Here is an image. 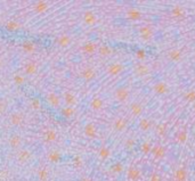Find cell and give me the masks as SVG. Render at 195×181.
Segmentation results:
<instances>
[{
    "label": "cell",
    "instance_id": "6da1fadb",
    "mask_svg": "<svg viewBox=\"0 0 195 181\" xmlns=\"http://www.w3.org/2000/svg\"><path fill=\"white\" fill-rule=\"evenodd\" d=\"M113 96H114V99L116 102H127V100L129 99V97H130V90H129L128 87H123V85H122V87H119V88L115 89Z\"/></svg>",
    "mask_w": 195,
    "mask_h": 181
},
{
    "label": "cell",
    "instance_id": "7a4b0ae2",
    "mask_svg": "<svg viewBox=\"0 0 195 181\" xmlns=\"http://www.w3.org/2000/svg\"><path fill=\"white\" fill-rule=\"evenodd\" d=\"M134 72L138 78H145L151 73L149 67L143 62H137L134 65Z\"/></svg>",
    "mask_w": 195,
    "mask_h": 181
},
{
    "label": "cell",
    "instance_id": "3957f363",
    "mask_svg": "<svg viewBox=\"0 0 195 181\" xmlns=\"http://www.w3.org/2000/svg\"><path fill=\"white\" fill-rule=\"evenodd\" d=\"M138 32H139V37L142 38L143 41H149V40L153 39V37H154V30L149 25L140 26L139 30H138Z\"/></svg>",
    "mask_w": 195,
    "mask_h": 181
},
{
    "label": "cell",
    "instance_id": "277c9868",
    "mask_svg": "<svg viewBox=\"0 0 195 181\" xmlns=\"http://www.w3.org/2000/svg\"><path fill=\"white\" fill-rule=\"evenodd\" d=\"M123 71H124V65L119 62L112 63L106 67V73L111 76H116V75L122 73Z\"/></svg>",
    "mask_w": 195,
    "mask_h": 181
},
{
    "label": "cell",
    "instance_id": "5b68a950",
    "mask_svg": "<svg viewBox=\"0 0 195 181\" xmlns=\"http://www.w3.org/2000/svg\"><path fill=\"white\" fill-rule=\"evenodd\" d=\"M153 91L159 96H166L170 92V88L164 81H158L153 85Z\"/></svg>",
    "mask_w": 195,
    "mask_h": 181
},
{
    "label": "cell",
    "instance_id": "8992f818",
    "mask_svg": "<svg viewBox=\"0 0 195 181\" xmlns=\"http://www.w3.org/2000/svg\"><path fill=\"white\" fill-rule=\"evenodd\" d=\"M166 58L171 63H178L180 62L182 58H183V52H182L180 49H178V48L170 49V50L166 52Z\"/></svg>",
    "mask_w": 195,
    "mask_h": 181
},
{
    "label": "cell",
    "instance_id": "52a82bcc",
    "mask_svg": "<svg viewBox=\"0 0 195 181\" xmlns=\"http://www.w3.org/2000/svg\"><path fill=\"white\" fill-rule=\"evenodd\" d=\"M140 178H142V170L136 166H131L127 171V179L129 181H138Z\"/></svg>",
    "mask_w": 195,
    "mask_h": 181
},
{
    "label": "cell",
    "instance_id": "ba28073f",
    "mask_svg": "<svg viewBox=\"0 0 195 181\" xmlns=\"http://www.w3.org/2000/svg\"><path fill=\"white\" fill-rule=\"evenodd\" d=\"M83 135L89 139H95L97 137V126L94 123H87L83 128Z\"/></svg>",
    "mask_w": 195,
    "mask_h": 181
},
{
    "label": "cell",
    "instance_id": "9c48e42d",
    "mask_svg": "<svg viewBox=\"0 0 195 181\" xmlns=\"http://www.w3.org/2000/svg\"><path fill=\"white\" fill-rule=\"evenodd\" d=\"M81 78L86 82H92L97 78V73L92 67H86L81 72Z\"/></svg>",
    "mask_w": 195,
    "mask_h": 181
},
{
    "label": "cell",
    "instance_id": "30bf717a",
    "mask_svg": "<svg viewBox=\"0 0 195 181\" xmlns=\"http://www.w3.org/2000/svg\"><path fill=\"white\" fill-rule=\"evenodd\" d=\"M151 154L153 155V157L155 159H162L164 157V155H166V148L163 147L162 145H160V144L153 145Z\"/></svg>",
    "mask_w": 195,
    "mask_h": 181
},
{
    "label": "cell",
    "instance_id": "8fae6325",
    "mask_svg": "<svg viewBox=\"0 0 195 181\" xmlns=\"http://www.w3.org/2000/svg\"><path fill=\"white\" fill-rule=\"evenodd\" d=\"M83 23L86 25H88V26L95 25L97 23V16H96V14L92 10H86L83 13Z\"/></svg>",
    "mask_w": 195,
    "mask_h": 181
},
{
    "label": "cell",
    "instance_id": "7c38bea8",
    "mask_svg": "<svg viewBox=\"0 0 195 181\" xmlns=\"http://www.w3.org/2000/svg\"><path fill=\"white\" fill-rule=\"evenodd\" d=\"M97 49H98V46L95 41H88V42H86L85 45L81 47V51L83 54H87V55L95 54L97 51Z\"/></svg>",
    "mask_w": 195,
    "mask_h": 181
},
{
    "label": "cell",
    "instance_id": "4fadbf2b",
    "mask_svg": "<svg viewBox=\"0 0 195 181\" xmlns=\"http://www.w3.org/2000/svg\"><path fill=\"white\" fill-rule=\"evenodd\" d=\"M47 102L48 104L54 108H61V98L58 96L57 93L55 92H49L47 95Z\"/></svg>",
    "mask_w": 195,
    "mask_h": 181
},
{
    "label": "cell",
    "instance_id": "5bb4252c",
    "mask_svg": "<svg viewBox=\"0 0 195 181\" xmlns=\"http://www.w3.org/2000/svg\"><path fill=\"white\" fill-rule=\"evenodd\" d=\"M126 18L130 21H139L143 18V14L137 8H129L126 11Z\"/></svg>",
    "mask_w": 195,
    "mask_h": 181
},
{
    "label": "cell",
    "instance_id": "9a60e30c",
    "mask_svg": "<svg viewBox=\"0 0 195 181\" xmlns=\"http://www.w3.org/2000/svg\"><path fill=\"white\" fill-rule=\"evenodd\" d=\"M9 122H10V124L13 126H20V125H22V123L24 122V115L23 113H21V112H15V113H13L10 115V117H9Z\"/></svg>",
    "mask_w": 195,
    "mask_h": 181
},
{
    "label": "cell",
    "instance_id": "2e32d148",
    "mask_svg": "<svg viewBox=\"0 0 195 181\" xmlns=\"http://www.w3.org/2000/svg\"><path fill=\"white\" fill-rule=\"evenodd\" d=\"M127 125H128V121L124 117H116L114 120V123H113V128L115 131L118 132H122V131L126 130Z\"/></svg>",
    "mask_w": 195,
    "mask_h": 181
},
{
    "label": "cell",
    "instance_id": "e0dca14e",
    "mask_svg": "<svg viewBox=\"0 0 195 181\" xmlns=\"http://www.w3.org/2000/svg\"><path fill=\"white\" fill-rule=\"evenodd\" d=\"M143 112H144L143 104H140V102H135L130 105V114H131L134 117L140 116Z\"/></svg>",
    "mask_w": 195,
    "mask_h": 181
},
{
    "label": "cell",
    "instance_id": "ac0fdd59",
    "mask_svg": "<svg viewBox=\"0 0 195 181\" xmlns=\"http://www.w3.org/2000/svg\"><path fill=\"white\" fill-rule=\"evenodd\" d=\"M89 107L92 108V111H100V109H103L104 107V100L103 98H100V97H94L90 102H89Z\"/></svg>",
    "mask_w": 195,
    "mask_h": 181
},
{
    "label": "cell",
    "instance_id": "d6986e66",
    "mask_svg": "<svg viewBox=\"0 0 195 181\" xmlns=\"http://www.w3.org/2000/svg\"><path fill=\"white\" fill-rule=\"evenodd\" d=\"M16 159H17L18 163L24 164V163H26V162L31 159V152L28 150V149H22V150H20V152L17 153Z\"/></svg>",
    "mask_w": 195,
    "mask_h": 181
},
{
    "label": "cell",
    "instance_id": "ffe728a7",
    "mask_svg": "<svg viewBox=\"0 0 195 181\" xmlns=\"http://www.w3.org/2000/svg\"><path fill=\"white\" fill-rule=\"evenodd\" d=\"M48 9H49V4L46 2V1H42V0L35 2L34 6H33V10L37 14H42V13H45Z\"/></svg>",
    "mask_w": 195,
    "mask_h": 181
},
{
    "label": "cell",
    "instance_id": "44dd1931",
    "mask_svg": "<svg viewBox=\"0 0 195 181\" xmlns=\"http://www.w3.org/2000/svg\"><path fill=\"white\" fill-rule=\"evenodd\" d=\"M56 42H57V45L59 46V47L66 48V47H69L70 43H71V37L68 35V34H61V35L57 38V40H56Z\"/></svg>",
    "mask_w": 195,
    "mask_h": 181
},
{
    "label": "cell",
    "instance_id": "7402d4cb",
    "mask_svg": "<svg viewBox=\"0 0 195 181\" xmlns=\"http://www.w3.org/2000/svg\"><path fill=\"white\" fill-rule=\"evenodd\" d=\"M47 159L50 163H59L62 159V154L58 150H50L47 155Z\"/></svg>",
    "mask_w": 195,
    "mask_h": 181
},
{
    "label": "cell",
    "instance_id": "603a6c76",
    "mask_svg": "<svg viewBox=\"0 0 195 181\" xmlns=\"http://www.w3.org/2000/svg\"><path fill=\"white\" fill-rule=\"evenodd\" d=\"M37 71H38V66L33 62H30L28 64H25V66L23 68V72L26 75H33V74L37 73Z\"/></svg>",
    "mask_w": 195,
    "mask_h": 181
},
{
    "label": "cell",
    "instance_id": "cb8c5ba5",
    "mask_svg": "<svg viewBox=\"0 0 195 181\" xmlns=\"http://www.w3.org/2000/svg\"><path fill=\"white\" fill-rule=\"evenodd\" d=\"M175 180L176 181H186L187 180V170L185 168H179L175 172Z\"/></svg>",
    "mask_w": 195,
    "mask_h": 181
},
{
    "label": "cell",
    "instance_id": "d4e9b609",
    "mask_svg": "<svg viewBox=\"0 0 195 181\" xmlns=\"http://www.w3.org/2000/svg\"><path fill=\"white\" fill-rule=\"evenodd\" d=\"M75 114V108L72 106H65V107H61V115L65 117V119H71Z\"/></svg>",
    "mask_w": 195,
    "mask_h": 181
},
{
    "label": "cell",
    "instance_id": "484cf974",
    "mask_svg": "<svg viewBox=\"0 0 195 181\" xmlns=\"http://www.w3.org/2000/svg\"><path fill=\"white\" fill-rule=\"evenodd\" d=\"M22 50L25 52V54H33L35 50V45L34 42L30 41V40H26L22 43Z\"/></svg>",
    "mask_w": 195,
    "mask_h": 181
},
{
    "label": "cell",
    "instance_id": "4316f807",
    "mask_svg": "<svg viewBox=\"0 0 195 181\" xmlns=\"http://www.w3.org/2000/svg\"><path fill=\"white\" fill-rule=\"evenodd\" d=\"M63 97H64V102L66 104V106H72V107H73V106L76 105V102H78L75 96L73 93H71V92H65Z\"/></svg>",
    "mask_w": 195,
    "mask_h": 181
},
{
    "label": "cell",
    "instance_id": "83f0119b",
    "mask_svg": "<svg viewBox=\"0 0 195 181\" xmlns=\"http://www.w3.org/2000/svg\"><path fill=\"white\" fill-rule=\"evenodd\" d=\"M57 132L55 130H52V129H49V130H47L45 132V135H44V138H45V141L47 142H54L57 140Z\"/></svg>",
    "mask_w": 195,
    "mask_h": 181
},
{
    "label": "cell",
    "instance_id": "f1b7e54d",
    "mask_svg": "<svg viewBox=\"0 0 195 181\" xmlns=\"http://www.w3.org/2000/svg\"><path fill=\"white\" fill-rule=\"evenodd\" d=\"M22 145V137L18 136V135H13L10 138H9V146L14 149L18 148Z\"/></svg>",
    "mask_w": 195,
    "mask_h": 181
},
{
    "label": "cell",
    "instance_id": "f546056e",
    "mask_svg": "<svg viewBox=\"0 0 195 181\" xmlns=\"http://www.w3.org/2000/svg\"><path fill=\"white\" fill-rule=\"evenodd\" d=\"M151 126H152V122H151L149 119H147V117H143V119L139 121V123H138L139 130L144 131V132L148 131L149 129H151Z\"/></svg>",
    "mask_w": 195,
    "mask_h": 181
},
{
    "label": "cell",
    "instance_id": "4dcf8cb0",
    "mask_svg": "<svg viewBox=\"0 0 195 181\" xmlns=\"http://www.w3.org/2000/svg\"><path fill=\"white\" fill-rule=\"evenodd\" d=\"M97 51H98V54L100 55V56H103V57H107V56H110L112 52H113V50H112V48L110 47L109 45H102V46H99L98 47V49H97Z\"/></svg>",
    "mask_w": 195,
    "mask_h": 181
},
{
    "label": "cell",
    "instance_id": "1f68e13d",
    "mask_svg": "<svg viewBox=\"0 0 195 181\" xmlns=\"http://www.w3.org/2000/svg\"><path fill=\"white\" fill-rule=\"evenodd\" d=\"M98 156H99L100 159L106 161L111 156V149L109 147H106V146H102L98 150Z\"/></svg>",
    "mask_w": 195,
    "mask_h": 181
},
{
    "label": "cell",
    "instance_id": "d6a6232c",
    "mask_svg": "<svg viewBox=\"0 0 195 181\" xmlns=\"http://www.w3.org/2000/svg\"><path fill=\"white\" fill-rule=\"evenodd\" d=\"M172 17L175 18H179V17H183L185 15V10L182 6H175L171 8V11H170Z\"/></svg>",
    "mask_w": 195,
    "mask_h": 181
},
{
    "label": "cell",
    "instance_id": "836d02e7",
    "mask_svg": "<svg viewBox=\"0 0 195 181\" xmlns=\"http://www.w3.org/2000/svg\"><path fill=\"white\" fill-rule=\"evenodd\" d=\"M5 28L9 32H15V31H17V30L21 28V24L16 22V21H8L6 23V25H5Z\"/></svg>",
    "mask_w": 195,
    "mask_h": 181
},
{
    "label": "cell",
    "instance_id": "e575fe53",
    "mask_svg": "<svg viewBox=\"0 0 195 181\" xmlns=\"http://www.w3.org/2000/svg\"><path fill=\"white\" fill-rule=\"evenodd\" d=\"M152 147H153V145H152L149 141H144L140 144L139 150H140V153H143L144 155H148V154L151 153V150H152Z\"/></svg>",
    "mask_w": 195,
    "mask_h": 181
},
{
    "label": "cell",
    "instance_id": "d590c367",
    "mask_svg": "<svg viewBox=\"0 0 195 181\" xmlns=\"http://www.w3.org/2000/svg\"><path fill=\"white\" fill-rule=\"evenodd\" d=\"M187 139H188V133H187V131H180V132H178L177 133V137H176V142L177 144H180V145H183L185 142L187 141Z\"/></svg>",
    "mask_w": 195,
    "mask_h": 181
},
{
    "label": "cell",
    "instance_id": "8d00e7d4",
    "mask_svg": "<svg viewBox=\"0 0 195 181\" xmlns=\"http://www.w3.org/2000/svg\"><path fill=\"white\" fill-rule=\"evenodd\" d=\"M38 179L39 181H48L49 179V171L47 168H41L38 171Z\"/></svg>",
    "mask_w": 195,
    "mask_h": 181
},
{
    "label": "cell",
    "instance_id": "74e56055",
    "mask_svg": "<svg viewBox=\"0 0 195 181\" xmlns=\"http://www.w3.org/2000/svg\"><path fill=\"white\" fill-rule=\"evenodd\" d=\"M156 135L160 137H163L168 131V123H161L156 126Z\"/></svg>",
    "mask_w": 195,
    "mask_h": 181
},
{
    "label": "cell",
    "instance_id": "f35d334b",
    "mask_svg": "<svg viewBox=\"0 0 195 181\" xmlns=\"http://www.w3.org/2000/svg\"><path fill=\"white\" fill-rule=\"evenodd\" d=\"M111 171L115 174H120L123 171V164L121 162H115L114 164H112V166H111Z\"/></svg>",
    "mask_w": 195,
    "mask_h": 181
},
{
    "label": "cell",
    "instance_id": "ab89813d",
    "mask_svg": "<svg viewBox=\"0 0 195 181\" xmlns=\"http://www.w3.org/2000/svg\"><path fill=\"white\" fill-rule=\"evenodd\" d=\"M30 107L32 108V109H34V111L40 109V108H41L40 99H39V98H37V97H33V98L30 100Z\"/></svg>",
    "mask_w": 195,
    "mask_h": 181
},
{
    "label": "cell",
    "instance_id": "60d3db41",
    "mask_svg": "<svg viewBox=\"0 0 195 181\" xmlns=\"http://www.w3.org/2000/svg\"><path fill=\"white\" fill-rule=\"evenodd\" d=\"M184 99L188 102H195V90L190 89L185 95H184Z\"/></svg>",
    "mask_w": 195,
    "mask_h": 181
},
{
    "label": "cell",
    "instance_id": "b9f144b4",
    "mask_svg": "<svg viewBox=\"0 0 195 181\" xmlns=\"http://www.w3.org/2000/svg\"><path fill=\"white\" fill-rule=\"evenodd\" d=\"M135 56H136V58H137L139 62H143V61L146 59L147 54H146V51L144 50V49L139 48V49H137V50L135 51Z\"/></svg>",
    "mask_w": 195,
    "mask_h": 181
},
{
    "label": "cell",
    "instance_id": "7bdbcfd3",
    "mask_svg": "<svg viewBox=\"0 0 195 181\" xmlns=\"http://www.w3.org/2000/svg\"><path fill=\"white\" fill-rule=\"evenodd\" d=\"M13 80H14L15 85H22L25 83V78H24L22 74H16V75H14Z\"/></svg>",
    "mask_w": 195,
    "mask_h": 181
},
{
    "label": "cell",
    "instance_id": "ee69618b",
    "mask_svg": "<svg viewBox=\"0 0 195 181\" xmlns=\"http://www.w3.org/2000/svg\"><path fill=\"white\" fill-rule=\"evenodd\" d=\"M136 146V140L135 139H132V138H128L126 141H124V147L127 148V149H132V148Z\"/></svg>",
    "mask_w": 195,
    "mask_h": 181
},
{
    "label": "cell",
    "instance_id": "f6af8a7d",
    "mask_svg": "<svg viewBox=\"0 0 195 181\" xmlns=\"http://www.w3.org/2000/svg\"><path fill=\"white\" fill-rule=\"evenodd\" d=\"M73 165H74L75 168L82 166V159H81L80 156H74L73 157Z\"/></svg>",
    "mask_w": 195,
    "mask_h": 181
},
{
    "label": "cell",
    "instance_id": "bcb514c9",
    "mask_svg": "<svg viewBox=\"0 0 195 181\" xmlns=\"http://www.w3.org/2000/svg\"><path fill=\"white\" fill-rule=\"evenodd\" d=\"M7 109V104L5 100H2V99H0V115H2V114L6 112Z\"/></svg>",
    "mask_w": 195,
    "mask_h": 181
},
{
    "label": "cell",
    "instance_id": "7dc6e473",
    "mask_svg": "<svg viewBox=\"0 0 195 181\" xmlns=\"http://www.w3.org/2000/svg\"><path fill=\"white\" fill-rule=\"evenodd\" d=\"M149 181H162V178L158 172H153L151 178H149Z\"/></svg>",
    "mask_w": 195,
    "mask_h": 181
},
{
    "label": "cell",
    "instance_id": "c3c4849f",
    "mask_svg": "<svg viewBox=\"0 0 195 181\" xmlns=\"http://www.w3.org/2000/svg\"><path fill=\"white\" fill-rule=\"evenodd\" d=\"M81 181H94V180H92V178H83Z\"/></svg>",
    "mask_w": 195,
    "mask_h": 181
},
{
    "label": "cell",
    "instance_id": "681fc988",
    "mask_svg": "<svg viewBox=\"0 0 195 181\" xmlns=\"http://www.w3.org/2000/svg\"><path fill=\"white\" fill-rule=\"evenodd\" d=\"M2 65H4V59L0 57V68L2 67Z\"/></svg>",
    "mask_w": 195,
    "mask_h": 181
},
{
    "label": "cell",
    "instance_id": "f907efd6",
    "mask_svg": "<svg viewBox=\"0 0 195 181\" xmlns=\"http://www.w3.org/2000/svg\"><path fill=\"white\" fill-rule=\"evenodd\" d=\"M193 109H194V112H195V102H194V105H193Z\"/></svg>",
    "mask_w": 195,
    "mask_h": 181
}]
</instances>
